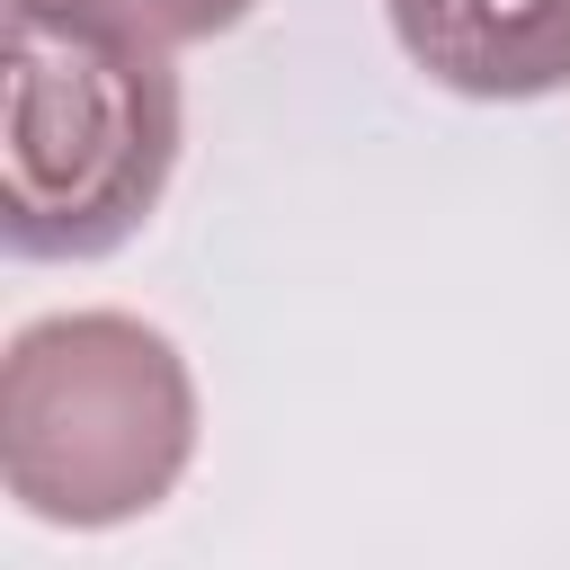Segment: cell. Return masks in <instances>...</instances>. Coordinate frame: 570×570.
<instances>
[{"label":"cell","instance_id":"cell-1","mask_svg":"<svg viewBox=\"0 0 570 570\" xmlns=\"http://www.w3.org/2000/svg\"><path fill=\"white\" fill-rule=\"evenodd\" d=\"M178 169V71L160 45L9 0V134H0V232L18 258L125 249Z\"/></svg>","mask_w":570,"mask_h":570},{"label":"cell","instance_id":"cell-2","mask_svg":"<svg viewBox=\"0 0 570 570\" xmlns=\"http://www.w3.org/2000/svg\"><path fill=\"white\" fill-rule=\"evenodd\" d=\"M196 454V374L134 312H45L0 365V472L45 525L151 517Z\"/></svg>","mask_w":570,"mask_h":570},{"label":"cell","instance_id":"cell-3","mask_svg":"<svg viewBox=\"0 0 570 570\" xmlns=\"http://www.w3.org/2000/svg\"><path fill=\"white\" fill-rule=\"evenodd\" d=\"M401 53L454 98H552L570 89V0H383Z\"/></svg>","mask_w":570,"mask_h":570},{"label":"cell","instance_id":"cell-4","mask_svg":"<svg viewBox=\"0 0 570 570\" xmlns=\"http://www.w3.org/2000/svg\"><path fill=\"white\" fill-rule=\"evenodd\" d=\"M53 9H89V18H107V27H125V36L169 53V45H205V36L240 27L258 0H53Z\"/></svg>","mask_w":570,"mask_h":570}]
</instances>
